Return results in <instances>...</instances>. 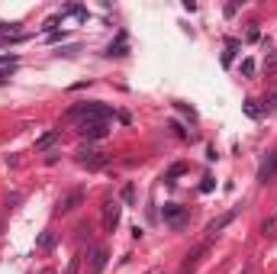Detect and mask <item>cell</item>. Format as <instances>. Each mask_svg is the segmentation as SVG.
Masks as SVG:
<instances>
[{
	"label": "cell",
	"instance_id": "obj_8",
	"mask_svg": "<svg viewBox=\"0 0 277 274\" xmlns=\"http://www.w3.org/2000/svg\"><path fill=\"white\" fill-rule=\"evenodd\" d=\"M81 136H87V139H103L106 133H110V123H81Z\"/></svg>",
	"mask_w": 277,
	"mask_h": 274
},
{
	"label": "cell",
	"instance_id": "obj_23",
	"mask_svg": "<svg viewBox=\"0 0 277 274\" xmlns=\"http://www.w3.org/2000/svg\"><path fill=\"white\" fill-rule=\"evenodd\" d=\"M42 274H52V271H42Z\"/></svg>",
	"mask_w": 277,
	"mask_h": 274
},
{
	"label": "cell",
	"instance_id": "obj_10",
	"mask_svg": "<svg viewBox=\"0 0 277 274\" xmlns=\"http://www.w3.org/2000/svg\"><path fill=\"white\" fill-rule=\"evenodd\" d=\"M58 139H62V133H58V129H52V133H45V136H39V139H35V149H39V152H49Z\"/></svg>",
	"mask_w": 277,
	"mask_h": 274
},
{
	"label": "cell",
	"instance_id": "obj_15",
	"mask_svg": "<svg viewBox=\"0 0 277 274\" xmlns=\"http://www.w3.org/2000/svg\"><path fill=\"white\" fill-rule=\"evenodd\" d=\"M245 113L251 116V120H258V116H261V110H258V100H245Z\"/></svg>",
	"mask_w": 277,
	"mask_h": 274
},
{
	"label": "cell",
	"instance_id": "obj_21",
	"mask_svg": "<svg viewBox=\"0 0 277 274\" xmlns=\"http://www.w3.org/2000/svg\"><path fill=\"white\" fill-rule=\"evenodd\" d=\"M264 110H268V113H274V110H277V94H274V97H271L268 103H264Z\"/></svg>",
	"mask_w": 277,
	"mask_h": 274
},
{
	"label": "cell",
	"instance_id": "obj_22",
	"mask_svg": "<svg viewBox=\"0 0 277 274\" xmlns=\"http://www.w3.org/2000/svg\"><path fill=\"white\" fill-rule=\"evenodd\" d=\"M7 29H10V26H7V23H0V32H7Z\"/></svg>",
	"mask_w": 277,
	"mask_h": 274
},
{
	"label": "cell",
	"instance_id": "obj_18",
	"mask_svg": "<svg viewBox=\"0 0 277 274\" xmlns=\"http://www.w3.org/2000/svg\"><path fill=\"white\" fill-rule=\"evenodd\" d=\"M242 75H245V78L255 75V62H251V58H245V62H242Z\"/></svg>",
	"mask_w": 277,
	"mask_h": 274
},
{
	"label": "cell",
	"instance_id": "obj_2",
	"mask_svg": "<svg viewBox=\"0 0 277 274\" xmlns=\"http://www.w3.org/2000/svg\"><path fill=\"white\" fill-rule=\"evenodd\" d=\"M78 161L84 165V168L97 171V168H103V165H106V155H103V152H94V149H87V145H81V149H78Z\"/></svg>",
	"mask_w": 277,
	"mask_h": 274
},
{
	"label": "cell",
	"instance_id": "obj_1",
	"mask_svg": "<svg viewBox=\"0 0 277 274\" xmlns=\"http://www.w3.org/2000/svg\"><path fill=\"white\" fill-rule=\"evenodd\" d=\"M68 116L78 120V126H81V123H110L116 113L110 110V106H103V103H75L68 110Z\"/></svg>",
	"mask_w": 277,
	"mask_h": 274
},
{
	"label": "cell",
	"instance_id": "obj_14",
	"mask_svg": "<svg viewBox=\"0 0 277 274\" xmlns=\"http://www.w3.org/2000/svg\"><path fill=\"white\" fill-rule=\"evenodd\" d=\"M106 258H110V255H106L103 248H97V252H94V274H100V271L106 268Z\"/></svg>",
	"mask_w": 277,
	"mask_h": 274
},
{
	"label": "cell",
	"instance_id": "obj_19",
	"mask_svg": "<svg viewBox=\"0 0 277 274\" xmlns=\"http://www.w3.org/2000/svg\"><path fill=\"white\" fill-rule=\"evenodd\" d=\"M123 200H126V204H132V200H136V187H132V184L123 187Z\"/></svg>",
	"mask_w": 277,
	"mask_h": 274
},
{
	"label": "cell",
	"instance_id": "obj_17",
	"mask_svg": "<svg viewBox=\"0 0 277 274\" xmlns=\"http://www.w3.org/2000/svg\"><path fill=\"white\" fill-rule=\"evenodd\" d=\"M177 174H184V165H180V161H177V165H171V168H168V181H174Z\"/></svg>",
	"mask_w": 277,
	"mask_h": 274
},
{
	"label": "cell",
	"instance_id": "obj_4",
	"mask_svg": "<svg viewBox=\"0 0 277 274\" xmlns=\"http://www.w3.org/2000/svg\"><path fill=\"white\" fill-rule=\"evenodd\" d=\"M235 216H238V210H229V213H223V216H219V220H213V223L207 226V245H210V242H213V239H216V235H219V232H223V229H226V226H229V223H232Z\"/></svg>",
	"mask_w": 277,
	"mask_h": 274
},
{
	"label": "cell",
	"instance_id": "obj_11",
	"mask_svg": "<svg viewBox=\"0 0 277 274\" xmlns=\"http://www.w3.org/2000/svg\"><path fill=\"white\" fill-rule=\"evenodd\" d=\"M106 55H129V39H126V32H119V35H116V42H110Z\"/></svg>",
	"mask_w": 277,
	"mask_h": 274
},
{
	"label": "cell",
	"instance_id": "obj_6",
	"mask_svg": "<svg viewBox=\"0 0 277 274\" xmlns=\"http://www.w3.org/2000/svg\"><path fill=\"white\" fill-rule=\"evenodd\" d=\"M81 204H84V190H71V194H65L62 200H58L55 213H71V210L81 207Z\"/></svg>",
	"mask_w": 277,
	"mask_h": 274
},
{
	"label": "cell",
	"instance_id": "obj_20",
	"mask_svg": "<svg viewBox=\"0 0 277 274\" xmlns=\"http://www.w3.org/2000/svg\"><path fill=\"white\" fill-rule=\"evenodd\" d=\"M213 187H216V181H213V177H203V184H200V190H203V194H210Z\"/></svg>",
	"mask_w": 277,
	"mask_h": 274
},
{
	"label": "cell",
	"instance_id": "obj_16",
	"mask_svg": "<svg viewBox=\"0 0 277 274\" xmlns=\"http://www.w3.org/2000/svg\"><path fill=\"white\" fill-rule=\"evenodd\" d=\"M78 271H81V255H75V258L68 261V268H65V274H78Z\"/></svg>",
	"mask_w": 277,
	"mask_h": 274
},
{
	"label": "cell",
	"instance_id": "obj_7",
	"mask_svg": "<svg viewBox=\"0 0 277 274\" xmlns=\"http://www.w3.org/2000/svg\"><path fill=\"white\" fill-rule=\"evenodd\" d=\"M161 220L171 226H184V207L180 204H164L161 207Z\"/></svg>",
	"mask_w": 277,
	"mask_h": 274
},
{
	"label": "cell",
	"instance_id": "obj_5",
	"mask_svg": "<svg viewBox=\"0 0 277 274\" xmlns=\"http://www.w3.org/2000/svg\"><path fill=\"white\" fill-rule=\"evenodd\" d=\"M274 177H277V152H271L268 158H264V161L258 165V181H261V184L274 181Z\"/></svg>",
	"mask_w": 277,
	"mask_h": 274
},
{
	"label": "cell",
	"instance_id": "obj_13",
	"mask_svg": "<svg viewBox=\"0 0 277 274\" xmlns=\"http://www.w3.org/2000/svg\"><path fill=\"white\" fill-rule=\"evenodd\" d=\"M238 52V39H226V55H223V65H232V55Z\"/></svg>",
	"mask_w": 277,
	"mask_h": 274
},
{
	"label": "cell",
	"instance_id": "obj_3",
	"mask_svg": "<svg viewBox=\"0 0 277 274\" xmlns=\"http://www.w3.org/2000/svg\"><path fill=\"white\" fill-rule=\"evenodd\" d=\"M119 216H123V207H119V200H106V204H103V226H106L110 232L119 226Z\"/></svg>",
	"mask_w": 277,
	"mask_h": 274
},
{
	"label": "cell",
	"instance_id": "obj_12",
	"mask_svg": "<svg viewBox=\"0 0 277 274\" xmlns=\"http://www.w3.org/2000/svg\"><path fill=\"white\" fill-rule=\"evenodd\" d=\"M55 242H58V235H55V232H42V235H39V252H52Z\"/></svg>",
	"mask_w": 277,
	"mask_h": 274
},
{
	"label": "cell",
	"instance_id": "obj_9",
	"mask_svg": "<svg viewBox=\"0 0 277 274\" xmlns=\"http://www.w3.org/2000/svg\"><path fill=\"white\" fill-rule=\"evenodd\" d=\"M203 252H207V242H200V245L194 248V252H190V255L184 258V265H180V274H190V271H194V268H197V258H200Z\"/></svg>",
	"mask_w": 277,
	"mask_h": 274
}]
</instances>
